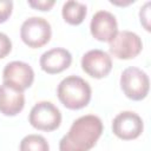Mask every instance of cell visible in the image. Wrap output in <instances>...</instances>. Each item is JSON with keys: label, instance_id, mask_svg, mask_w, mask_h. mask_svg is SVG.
Masks as SVG:
<instances>
[{"label": "cell", "instance_id": "6da1fadb", "mask_svg": "<svg viewBox=\"0 0 151 151\" xmlns=\"http://www.w3.org/2000/svg\"><path fill=\"white\" fill-rule=\"evenodd\" d=\"M103 133L101 119L94 114L81 116L76 119L68 132L60 139V151H88Z\"/></svg>", "mask_w": 151, "mask_h": 151}, {"label": "cell", "instance_id": "7a4b0ae2", "mask_svg": "<svg viewBox=\"0 0 151 151\" xmlns=\"http://www.w3.org/2000/svg\"><path fill=\"white\" fill-rule=\"evenodd\" d=\"M60 103L70 110H79L91 100V86L86 80L78 76H68L64 78L57 88Z\"/></svg>", "mask_w": 151, "mask_h": 151}, {"label": "cell", "instance_id": "3957f363", "mask_svg": "<svg viewBox=\"0 0 151 151\" xmlns=\"http://www.w3.org/2000/svg\"><path fill=\"white\" fill-rule=\"evenodd\" d=\"M52 35L50 22L40 17H31L26 19L20 27L21 40L32 48H39L46 45Z\"/></svg>", "mask_w": 151, "mask_h": 151}, {"label": "cell", "instance_id": "277c9868", "mask_svg": "<svg viewBox=\"0 0 151 151\" xmlns=\"http://www.w3.org/2000/svg\"><path fill=\"white\" fill-rule=\"evenodd\" d=\"M28 122L34 129L50 132L60 126L61 112L51 101L42 100L37 103L31 109Z\"/></svg>", "mask_w": 151, "mask_h": 151}, {"label": "cell", "instance_id": "5b68a950", "mask_svg": "<svg viewBox=\"0 0 151 151\" xmlns=\"http://www.w3.org/2000/svg\"><path fill=\"white\" fill-rule=\"evenodd\" d=\"M120 87L127 98L132 100H142L149 93L150 80L144 71L132 66L122 72Z\"/></svg>", "mask_w": 151, "mask_h": 151}, {"label": "cell", "instance_id": "8992f818", "mask_svg": "<svg viewBox=\"0 0 151 151\" xmlns=\"http://www.w3.org/2000/svg\"><path fill=\"white\" fill-rule=\"evenodd\" d=\"M143 48L142 39L131 31H120L112 38L109 45L110 53L117 59H132L137 57Z\"/></svg>", "mask_w": 151, "mask_h": 151}, {"label": "cell", "instance_id": "52a82bcc", "mask_svg": "<svg viewBox=\"0 0 151 151\" xmlns=\"http://www.w3.org/2000/svg\"><path fill=\"white\" fill-rule=\"evenodd\" d=\"M2 80L4 84L24 92L33 84L34 71L24 61H11L2 71Z\"/></svg>", "mask_w": 151, "mask_h": 151}, {"label": "cell", "instance_id": "ba28073f", "mask_svg": "<svg viewBox=\"0 0 151 151\" xmlns=\"http://www.w3.org/2000/svg\"><path fill=\"white\" fill-rule=\"evenodd\" d=\"M144 129L142 118L132 111H123L118 113L112 122V132L123 140L138 138Z\"/></svg>", "mask_w": 151, "mask_h": 151}, {"label": "cell", "instance_id": "9c48e42d", "mask_svg": "<svg viewBox=\"0 0 151 151\" xmlns=\"http://www.w3.org/2000/svg\"><path fill=\"white\" fill-rule=\"evenodd\" d=\"M81 68L92 78H104L112 68V59L105 51L91 50L81 58Z\"/></svg>", "mask_w": 151, "mask_h": 151}, {"label": "cell", "instance_id": "30bf717a", "mask_svg": "<svg viewBox=\"0 0 151 151\" xmlns=\"http://www.w3.org/2000/svg\"><path fill=\"white\" fill-rule=\"evenodd\" d=\"M90 31L97 40L110 42L118 32L117 19L109 11H98L91 19Z\"/></svg>", "mask_w": 151, "mask_h": 151}, {"label": "cell", "instance_id": "8fae6325", "mask_svg": "<svg viewBox=\"0 0 151 151\" xmlns=\"http://www.w3.org/2000/svg\"><path fill=\"white\" fill-rule=\"evenodd\" d=\"M39 63L42 71L48 74H57L70 67L72 63V55L66 48L54 47L44 52Z\"/></svg>", "mask_w": 151, "mask_h": 151}, {"label": "cell", "instance_id": "7c38bea8", "mask_svg": "<svg viewBox=\"0 0 151 151\" xmlns=\"http://www.w3.org/2000/svg\"><path fill=\"white\" fill-rule=\"evenodd\" d=\"M25 106L24 92L6 84L0 85V112L5 116H17Z\"/></svg>", "mask_w": 151, "mask_h": 151}, {"label": "cell", "instance_id": "4fadbf2b", "mask_svg": "<svg viewBox=\"0 0 151 151\" xmlns=\"http://www.w3.org/2000/svg\"><path fill=\"white\" fill-rule=\"evenodd\" d=\"M61 14L64 20L70 24V25H80L86 14H87V8L85 4L74 1V0H68L63 5Z\"/></svg>", "mask_w": 151, "mask_h": 151}, {"label": "cell", "instance_id": "5bb4252c", "mask_svg": "<svg viewBox=\"0 0 151 151\" xmlns=\"http://www.w3.org/2000/svg\"><path fill=\"white\" fill-rule=\"evenodd\" d=\"M20 151H50V146L45 137L27 134L20 142Z\"/></svg>", "mask_w": 151, "mask_h": 151}, {"label": "cell", "instance_id": "9a60e30c", "mask_svg": "<svg viewBox=\"0 0 151 151\" xmlns=\"http://www.w3.org/2000/svg\"><path fill=\"white\" fill-rule=\"evenodd\" d=\"M13 1L11 0H0V24L5 22L12 14Z\"/></svg>", "mask_w": 151, "mask_h": 151}, {"label": "cell", "instance_id": "2e32d148", "mask_svg": "<svg viewBox=\"0 0 151 151\" xmlns=\"http://www.w3.org/2000/svg\"><path fill=\"white\" fill-rule=\"evenodd\" d=\"M12 50V41L7 34L0 32V59L5 58Z\"/></svg>", "mask_w": 151, "mask_h": 151}, {"label": "cell", "instance_id": "e0dca14e", "mask_svg": "<svg viewBox=\"0 0 151 151\" xmlns=\"http://www.w3.org/2000/svg\"><path fill=\"white\" fill-rule=\"evenodd\" d=\"M28 5L39 11H50L54 5V0H29Z\"/></svg>", "mask_w": 151, "mask_h": 151}, {"label": "cell", "instance_id": "ac0fdd59", "mask_svg": "<svg viewBox=\"0 0 151 151\" xmlns=\"http://www.w3.org/2000/svg\"><path fill=\"white\" fill-rule=\"evenodd\" d=\"M149 7H150V2H146L142 8H140V12H139V17H140V22L144 25V27L150 31V26H149Z\"/></svg>", "mask_w": 151, "mask_h": 151}]
</instances>
